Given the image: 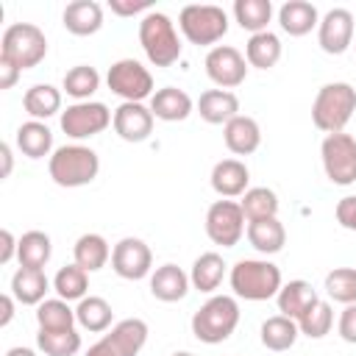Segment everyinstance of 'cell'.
<instances>
[{
  "mask_svg": "<svg viewBox=\"0 0 356 356\" xmlns=\"http://www.w3.org/2000/svg\"><path fill=\"white\" fill-rule=\"evenodd\" d=\"M228 284L234 289V298L259 303L275 298L278 289L284 286V278H281V267L273 264L270 259H239L228 270Z\"/></svg>",
  "mask_w": 356,
  "mask_h": 356,
  "instance_id": "cell-1",
  "label": "cell"
},
{
  "mask_svg": "<svg viewBox=\"0 0 356 356\" xmlns=\"http://www.w3.org/2000/svg\"><path fill=\"white\" fill-rule=\"evenodd\" d=\"M47 172H50V178H53L56 186L78 189V186H86V184H92L97 178V172H100V156L92 147L81 145V142L61 145L47 159Z\"/></svg>",
  "mask_w": 356,
  "mask_h": 356,
  "instance_id": "cell-2",
  "label": "cell"
},
{
  "mask_svg": "<svg viewBox=\"0 0 356 356\" xmlns=\"http://www.w3.org/2000/svg\"><path fill=\"white\" fill-rule=\"evenodd\" d=\"M239 300L234 295H209V300L192 314V334L197 342L220 345L239 325Z\"/></svg>",
  "mask_w": 356,
  "mask_h": 356,
  "instance_id": "cell-3",
  "label": "cell"
},
{
  "mask_svg": "<svg viewBox=\"0 0 356 356\" xmlns=\"http://www.w3.org/2000/svg\"><path fill=\"white\" fill-rule=\"evenodd\" d=\"M356 111V89L345 81H331L317 89L314 103H312V122L317 131L328 134H342L345 125L350 122Z\"/></svg>",
  "mask_w": 356,
  "mask_h": 356,
  "instance_id": "cell-4",
  "label": "cell"
},
{
  "mask_svg": "<svg viewBox=\"0 0 356 356\" xmlns=\"http://www.w3.org/2000/svg\"><path fill=\"white\" fill-rule=\"evenodd\" d=\"M139 44L153 67H172L184 50L175 22L164 11H150L139 19Z\"/></svg>",
  "mask_w": 356,
  "mask_h": 356,
  "instance_id": "cell-5",
  "label": "cell"
},
{
  "mask_svg": "<svg viewBox=\"0 0 356 356\" xmlns=\"http://www.w3.org/2000/svg\"><path fill=\"white\" fill-rule=\"evenodd\" d=\"M178 31L189 44L217 47V42L228 33V14L214 3H189L178 14Z\"/></svg>",
  "mask_w": 356,
  "mask_h": 356,
  "instance_id": "cell-6",
  "label": "cell"
},
{
  "mask_svg": "<svg viewBox=\"0 0 356 356\" xmlns=\"http://www.w3.org/2000/svg\"><path fill=\"white\" fill-rule=\"evenodd\" d=\"M47 56V36L33 22H11L0 36V58L17 70H33Z\"/></svg>",
  "mask_w": 356,
  "mask_h": 356,
  "instance_id": "cell-7",
  "label": "cell"
},
{
  "mask_svg": "<svg viewBox=\"0 0 356 356\" xmlns=\"http://www.w3.org/2000/svg\"><path fill=\"white\" fill-rule=\"evenodd\" d=\"M106 86L122 103H145L156 92L150 70L142 61H136V58H120V61H114L108 67V72H106Z\"/></svg>",
  "mask_w": 356,
  "mask_h": 356,
  "instance_id": "cell-8",
  "label": "cell"
},
{
  "mask_svg": "<svg viewBox=\"0 0 356 356\" xmlns=\"http://www.w3.org/2000/svg\"><path fill=\"white\" fill-rule=\"evenodd\" d=\"M147 323L139 317H125L114 323L83 356H139V350L147 342Z\"/></svg>",
  "mask_w": 356,
  "mask_h": 356,
  "instance_id": "cell-9",
  "label": "cell"
},
{
  "mask_svg": "<svg viewBox=\"0 0 356 356\" xmlns=\"http://www.w3.org/2000/svg\"><path fill=\"white\" fill-rule=\"evenodd\" d=\"M323 172L337 186L356 184V139L350 134H328L320 145Z\"/></svg>",
  "mask_w": 356,
  "mask_h": 356,
  "instance_id": "cell-10",
  "label": "cell"
},
{
  "mask_svg": "<svg viewBox=\"0 0 356 356\" xmlns=\"http://www.w3.org/2000/svg\"><path fill=\"white\" fill-rule=\"evenodd\" d=\"M111 120H114V111H108L106 103H100V100H83V103H70L61 111L58 125H61V131L70 139L81 142V139H92V136L103 134L111 125Z\"/></svg>",
  "mask_w": 356,
  "mask_h": 356,
  "instance_id": "cell-11",
  "label": "cell"
},
{
  "mask_svg": "<svg viewBox=\"0 0 356 356\" xmlns=\"http://www.w3.org/2000/svg\"><path fill=\"white\" fill-rule=\"evenodd\" d=\"M245 211L239 206V200H214L206 211V236L220 245V248H234L239 245V239L245 236Z\"/></svg>",
  "mask_w": 356,
  "mask_h": 356,
  "instance_id": "cell-12",
  "label": "cell"
},
{
  "mask_svg": "<svg viewBox=\"0 0 356 356\" xmlns=\"http://www.w3.org/2000/svg\"><path fill=\"white\" fill-rule=\"evenodd\" d=\"M111 270L125 281H142L153 273V250L139 236H122L111 248Z\"/></svg>",
  "mask_w": 356,
  "mask_h": 356,
  "instance_id": "cell-13",
  "label": "cell"
},
{
  "mask_svg": "<svg viewBox=\"0 0 356 356\" xmlns=\"http://www.w3.org/2000/svg\"><path fill=\"white\" fill-rule=\"evenodd\" d=\"M203 67H206V75L209 81L217 86V89H236L239 83H245L248 78V61L245 56L231 47V44H217L206 53L203 58Z\"/></svg>",
  "mask_w": 356,
  "mask_h": 356,
  "instance_id": "cell-14",
  "label": "cell"
},
{
  "mask_svg": "<svg viewBox=\"0 0 356 356\" xmlns=\"http://www.w3.org/2000/svg\"><path fill=\"white\" fill-rule=\"evenodd\" d=\"M317 44L328 56H342L353 44V14L348 8H328L317 25Z\"/></svg>",
  "mask_w": 356,
  "mask_h": 356,
  "instance_id": "cell-15",
  "label": "cell"
},
{
  "mask_svg": "<svg viewBox=\"0 0 356 356\" xmlns=\"http://www.w3.org/2000/svg\"><path fill=\"white\" fill-rule=\"evenodd\" d=\"M153 122H156V117H153L150 106H145V103H120L114 108V120H111L114 134L125 142H145L153 134Z\"/></svg>",
  "mask_w": 356,
  "mask_h": 356,
  "instance_id": "cell-16",
  "label": "cell"
},
{
  "mask_svg": "<svg viewBox=\"0 0 356 356\" xmlns=\"http://www.w3.org/2000/svg\"><path fill=\"white\" fill-rule=\"evenodd\" d=\"M209 181H211V189L220 197L234 200V197H242L250 189V170L239 159H222L211 167Z\"/></svg>",
  "mask_w": 356,
  "mask_h": 356,
  "instance_id": "cell-17",
  "label": "cell"
},
{
  "mask_svg": "<svg viewBox=\"0 0 356 356\" xmlns=\"http://www.w3.org/2000/svg\"><path fill=\"white\" fill-rule=\"evenodd\" d=\"M189 289H192L189 273H184L178 264H161L150 273V295L161 303L184 300Z\"/></svg>",
  "mask_w": 356,
  "mask_h": 356,
  "instance_id": "cell-18",
  "label": "cell"
},
{
  "mask_svg": "<svg viewBox=\"0 0 356 356\" xmlns=\"http://www.w3.org/2000/svg\"><path fill=\"white\" fill-rule=\"evenodd\" d=\"M150 111L161 122H181L195 111V100L178 86H161L150 97Z\"/></svg>",
  "mask_w": 356,
  "mask_h": 356,
  "instance_id": "cell-19",
  "label": "cell"
},
{
  "mask_svg": "<svg viewBox=\"0 0 356 356\" xmlns=\"http://www.w3.org/2000/svg\"><path fill=\"white\" fill-rule=\"evenodd\" d=\"M197 114L203 122L209 125H225L234 117H239V97L228 89H206L197 103H195Z\"/></svg>",
  "mask_w": 356,
  "mask_h": 356,
  "instance_id": "cell-20",
  "label": "cell"
},
{
  "mask_svg": "<svg viewBox=\"0 0 356 356\" xmlns=\"http://www.w3.org/2000/svg\"><path fill=\"white\" fill-rule=\"evenodd\" d=\"M222 142L234 156H250L261 145V128L253 117L239 114L222 125Z\"/></svg>",
  "mask_w": 356,
  "mask_h": 356,
  "instance_id": "cell-21",
  "label": "cell"
},
{
  "mask_svg": "<svg viewBox=\"0 0 356 356\" xmlns=\"http://www.w3.org/2000/svg\"><path fill=\"white\" fill-rule=\"evenodd\" d=\"M320 300V295H317V289L309 284V281H303V278H295V281H286L281 289H278V295H275V303H278V314H284V317H292L295 323L314 306Z\"/></svg>",
  "mask_w": 356,
  "mask_h": 356,
  "instance_id": "cell-22",
  "label": "cell"
},
{
  "mask_svg": "<svg viewBox=\"0 0 356 356\" xmlns=\"http://www.w3.org/2000/svg\"><path fill=\"white\" fill-rule=\"evenodd\" d=\"M14 145L22 156L28 159H50L53 156V131L47 128V122L42 120H25L17 131H14Z\"/></svg>",
  "mask_w": 356,
  "mask_h": 356,
  "instance_id": "cell-23",
  "label": "cell"
},
{
  "mask_svg": "<svg viewBox=\"0 0 356 356\" xmlns=\"http://www.w3.org/2000/svg\"><path fill=\"white\" fill-rule=\"evenodd\" d=\"M53 281L44 275V270H36V267H19L14 275H11V295L17 303L22 306H39L42 300H47L44 295L50 292Z\"/></svg>",
  "mask_w": 356,
  "mask_h": 356,
  "instance_id": "cell-24",
  "label": "cell"
},
{
  "mask_svg": "<svg viewBox=\"0 0 356 356\" xmlns=\"http://www.w3.org/2000/svg\"><path fill=\"white\" fill-rule=\"evenodd\" d=\"M61 22L72 36H92L103 28V6L95 0H72L67 3Z\"/></svg>",
  "mask_w": 356,
  "mask_h": 356,
  "instance_id": "cell-25",
  "label": "cell"
},
{
  "mask_svg": "<svg viewBox=\"0 0 356 356\" xmlns=\"http://www.w3.org/2000/svg\"><path fill=\"white\" fill-rule=\"evenodd\" d=\"M245 236H248L250 248L259 250L261 256H275L286 245V228H284V222L278 217L250 220L248 228H245Z\"/></svg>",
  "mask_w": 356,
  "mask_h": 356,
  "instance_id": "cell-26",
  "label": "cell"
},
{
  "mask_svg": "<svg viewBox=\"0 0 356 356\" xmlns=\"http://www.w3.org/2000/svg\"><path fill=\"white\" fill-rule=\"evenodd\" d=\"M225 259L214 250H206L200 253L195 261H192V270H189V281H192V289L203 292V295H214L225 278Z\"/></svg>",
  "mask_w": 356,
  "mask_h": 356,
  "instance_id": "cell-27",
  "label": "cell"
},
{
  "mask_svg": "<svg viewBox=\"0 0 356 356\" xmlns=\"http://www.w3.org/2000/svg\"><path fill=\"white\" fill-rule=\"evenodd\" d=\"M278 25L289 36H306V33H312V28L320 25L317 6L309 0H286L278 8Z\"/></svg>",
  "mask_w": 356,
  "mask_h": 356,
  "instance_id": "cell-28",
  "label": "cell"
},
{
  "mask_svg": "<svg viewBox=\"0 0 356 356\" xmlns=\"http://www.w3.org/2000/svg\"><path fill=\"white\" fill-rule=\"evenodd\" d=\"M72 261L78 267H83L86 273H97L103 270L108 261H111V248L106 242V236L89 231V234H81L72 245Z\"/></svg>",
  "mask_w": 356,
  "mask_h": 356,
  "instance_id": "cell-29",
  "label": "cell"
},
{
  "mask_svg": "<svg viewBox=\"0 0 356 356\" xmlns=\"http://www.w3.org/2000/svg\"><path fill=\"white\" fill-rule=\"evenodd\" d=\"M298 337H300L298 323H295L292 317H284V314H273V317H267V320L261 323V328H259V339H261V345H264L267 350H273V353H284V350H289V348L298 342Z\"/></svg>",
  "mask_w": 356,
  "mask_h": 356,
  "instance_id": "cell-30",
  "label": "cell"
},
{
  "mask_svg": "<svg viewBox=\"0 0 356 356\" xmlns=\"http://www.w3.org/2000/svg\"><path fill=\"white\" fill-rule=\"evenodd\" d=\"M61 89H56L53 83H33L31 89H25L22 95V108L28 111L31 120H50L53 114H61Z\"/></svg>",
  "mask_w": 356,
  "mask_h": 356,
  "instance_id": "cell-31",
  "label": "cell"
},
{
  "mask_svg": "<svg viewBox=\"0 0 356 356\" xmlns=\"http://www.w3.org/2000/svg\"><path fill=\"white\" fill-rule=\"evenodd\" d=\"M75 320H78V325H81L83 331H89V334H103V331H108L111 323H114V309H111V303H108L106 298H100V295H86V298L78 300V306H75Z\"/></svg>",
  "mask_w": 356,
  "mask_h": 356,
  "instance_id": "cell-32",
  "label": "cell"
},
{
  "mask_svg": "<svg viewBox=\"0 0 356 356\" xmlns=\"http://www.w3.org/2000/svg\"><path fill=\"white\" fill-rule=\"evenodd\" d=\"M245 61L256 70H273L281 61V39L273 31L253 33L245 44Z\"/></svg>",
  "mask_w": 356,
  "mask_h": 356,
  "instance_id": "cell-33",
  "label": "cell"
},
{
  "mask_svg": "<svg viewBox=\"0 0 356 356\" xmlns=\"http://www.w3.org/2000/svg\"><path fill=\"white\" fill-rule=\"evenodd\" d=\"M100 89V72L89 64H75L64 72V81H61V92L67 97H72L75 103H83V100H92V95Z\"/></svg>",
  "mask_w": 356,
  "mask_h": 356,
  "instance_id": "cell-34",
  "label": "cell"
},
{
  "mask_svg": "<svg viewBox=\"0 0 356 356\" xmlns=\"http://www.w3.org/2000/svg\"><path fill=\"white\" fill-rule=\"evenodd\" d=\"M234 19L242 31H248L250 36L253 33H261V31H270V19H273V3L270 0H236L234 3Z\"/></svg>",
  "mask_w": 356,
  "mask_h": 356,
  "instance_id": "cell-35",
  "label": "cell"
},
{
  "mask_svg": "<svg viewBox=\"0 0 356 356\" xmlns=\"http://www.w3.org/2000/svg\"><path fill=\"white\" fill-rule=\"evenodd\" d=\"M53 292H56V298H61L67 303L83 300L89 292V273L83 267H78L75 261L58 267V273L53 275Z\"/></svg>",
  "mask_w": 356,
  "mask_h": 356,
  "instance_id": "cell-36",
  "label": "cell"
},
{
  "mask_svg": "<svg viewBox=\"0 0 356 356\" xmlns=\"http://www.w3.org/2000/svg\"><path fill=\"white\" fill-rule=\"evenodd\" d=\"M53 256V242L44 231H25L19 236V250H17V261L19 267H36L42 270Z\"/></svg>",
  "mask_w": 356,
  "mask_h": 356,
  "instance_id": "cell-37",
  "label": "cell"
},
{
  "mask_svg": "<svg viewBox=\"0 0 356 356\" xmlns=\"http://www.w3.org/2000/svg\"><path fill=\"white\" fill-rule=\"evenodd\" d=\"M75 309L61 298H47L36 306V325L44 331H64L75 328Z\"/></svg>",
  "mask_w": 356,
  "mask_h": 356,
  "instance_id": "cell-38",
  "label": "cell"
},
{
  "mask_svg": "<svg viewBox=\"0 0 356 356\" xmlns=\"http://www.w3.org/2000/svg\"><path fill=\"white\" fill-rule=\"evenodd\" d=\"M81 334L78 328H64V331H44L39 328L36 334V348L44 356H75L81 350Z\"/></svg>",
  "mask_w": 356,
  "mask_h": 356,
  "instance_id": "cell-39",
  "label": "cell"
},
{
  "mask_svg": "<svg viewBox=\"0 0 356 356\" xmlns=\"http://www.w3.org/2000/svg\"><path fill=\"white\" fill-rule=\"evenodd\" d=\"M248 222L250 220H267V217H278V195L270 186H250L242 200H239Z\"/></svg>",
  "mask_w": 356,
  "mask_h": 356,
  "instance_id": "cell-40",
  "label": "cell"
},
{
  "mask_svg": "<svg viewBox=\"0 0 356 356\" xmlns=\"http://www.w3.org/2000/svg\"><path fill=\"white\" fill-rule=\"evenodd\" d=\"M323 289L334 303H342V306L356 303V267H334L325 275Z\"/></svg>",
  "mask_w": 356,
  "mask_h": 356,
  "instance_id": "cell-41",
  "label": "cell"
},
{
  "mask_svg": "<svg viewBox=\"0 0 356 356\" xmlns=\"http://www.w3.org/2000/svg\"><path fill=\"white\" fill-rule=\"evenodd\" d=\"M331 325H334V312H331V303L323 300V298L298 320L300 334L309 337V339H323L331 331Z\"/></svg>",
  "mask_w": 356,
  "mask_h": 356,
  "instance_id": "cell-42",
  "label": "cell"
},
{
  "mask_svg": "<svg viewBox=\"0 0 356 356\" xmlns=\"http://www.w3.org/2000/svg\"><path fill=\"white\" fill-rule=\"evenodd\" d=\"M108 8L117 17H136V14L145 17L153 11V3L150 0H108Z\"/></svg>",
  "mask_w": 356,
  "mask_h": 356,
  "instance_id": "cell-43",
  "label": "cell"
},
{
  "mask_svg": "<svg viewBox=\"0 0 356 356\" xmlns=\"http://www.w3.org/2000/svg\"><path fill=\"white\" fill-rule=\"evenodd\" d=\"M334 214H337V222H339L342 228L356 231V195H345V197L337 203Z\"/></svg>",
  "mask_w": 356,
  "mask_h": 356,
  "instance_id": "cell-44",
  "label": "cell"
},
{
  "mask_svg": "<svg viewBox=\"0 0 356 356\" xmlns=\"http://www.w3.org/2000/svg\"><path fill=\"white\" fill-rule=\"evenodd\" d=\"M337 331H339V337L345 342L356 345V303H350V306L342 309V314L337 320Z\"/></svg>",
  "mask_w": 356,
  "mask_h": 356,
  "instance_id": "cell-45",
  "label": "cell"
},
{
  "mask_svg": "<svg viewBox=\"0 0 356 356\" xmlns=\"http://www.w3.org/2000/svg\"><path fill=\"white\" fill-rule=\"evenodd\" d=\"M0 264H11L14 259H17V250H19V239L8 231V228H3L0 231Z\"/></svg>",
  "mask_w": 356,
  "mask_h": 356,
  "instance_id": "cell-46",
  "label": "cell"
},
{
  "mask_svg": "<svg viewBox=\"0 0 356 356\" xmlns=\"http://www.w3.org/2000/svg\"><path fill=\"white\" fill-rule=\"evenodd\" d=\"M22 75V70H17L11 61H6V58H0V89L6 92V89H11L14 83H17V78Z\"/></svg>",
  "mask_w": 356,
  "mask_h": 356,
  "instance_id": "cell-47",
  "label": "cell"
},
{
  "mask_svg": "<svg viewBox=\"0 0 356 356\" xmlns=\"http://www.w3.org/2000/svg\"><path fill=\"white\" fill-rule=\"evenodd\" d=\"M0 309H3V314H0V328H6V325L14 320V295H11V292H6V295L0 298Z\"/></svg>",
  "mask_w": 356,
  "mask_h": 356,
  "instance_id": "cell-48",
  "label": "cell"
},
{
  "mask_svg": "<svg viewBox=\"0 0 356 356\" xmlns=\"http://www.w3.org/2000/svg\"><path fill=\"white\" fill-rule=\"evenodd\" d=\"M0 159H3V178H8L11 175V164H14V156H11V145L8 142L0 145Z\"/></svg>",
  "mask_w": 356,
  "mask_h": 356,
  "instance_id": "cell-49",
  "label": "cell"
},
{
  "mask_svg": "<svg viewBox=\"0 0 356 356\" xmlns=\"http://www.w3.org/2000/svg\"><path fill=\"white\" fill-rule=\"evenodd\" d=\"M6 356H39V353H36L33 348H22V345H17V348H8Z\"/></svg>",
  "mask_w": 356,
  "mask_h": 356,
  "instance_id": "cell-50",
  "label": "cell"
},
{
  "mask_svg": "<svg viewBox=\"0 0 356 356\" xmlns=\"http://www.w3.org/2000/svg\"><path fill=\"white\" fill-rule=\"evenodd\" d=\"M170 356H195V353H189V350H175V353H170Z\"/></svg>",
  "mask_w": 356,
  "mask_h": 356,
  "instance_id": "cell-51",
  "label": "cell"
}]
</instances>
